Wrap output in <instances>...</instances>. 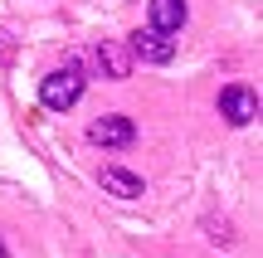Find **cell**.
<instances>
[{
    "mask_svg": "<svg viewBox=\"0 0 263 258\" xmlns=\"http://www.w3.org/2000/svg\"><path fill=\"white\" fill-rule=\"evenodd\" d=\"M78 97H83V64H78V58H68L64 68H54V73L39 83V103H44L49 112H68Z\"/></svg>",
    "mask_w": 263,
    "mask_h": 258,
    "instance_id": "cell-1",
    "label": "cell"
},
{
    "mask_svg": "<svg viewBox=\"0 0 263 258\" xmlns=\"http://www.w3.org/2000/svg\"><path fill=\"white\" fill-rule=\"evenodd\" d=\"M219 117H224L229 127H249L258 117V93L249 83H229L219 88Z\"/></svg>",
    "mask_w": 263,
    "mask_h": 258,
    "instance_id": "cell-2",
    "label": "cell"
},
{
    "mask_svg": "<svg viewBox=\"0 0 263 258\" xmlns=\"http://www.w3.org/2000/svg\"><path fill=\"white\" fill-rule=\"evenodd\" d=\"M127 49L141 64H171V58H176V39L161 34V29H137V34H127Z\"/></svg>",
    "mask_w": 263,
    "mask_h": 258,
    "instance_id": "cell-3",
    "label": "cell"
},
{
    "mask_svg": "<svg viewBox=\"0 0 263 258\" xmlns=\"http://www.w3.org/2000/svg\"><path fill=\"white\" fill-rule=\"evenodd\" d=\"M88 142L93 146H132L137 142V127H132V117H98L88 127Z\"/></svg>",
    "mask_w": 263,
    "mask_h": 258,
    "instance_id": "cell-4",
    "label": "cell"
},
{
    "mask_svg": "<svg viewBox=\"0 0 263 258\" xmlns=\"http://www.w3.org/2000/svg\"><path fill=\"white\" fill-rule=\"evenodd\" d=\"M185 0H151V29H161V34H180V25H185Z\"/></svg>",
    "mask_w": 263,
    "mask_h": 258,
    "instance_id": "cell-5",
    "label": "cell"
},
{
    "mask_svg": "<svg viewBox=\"0 0 263 258\" xmlns=\"http://www.w3.org/2000/svg\"><path fill=\"white\" fill-rule=\"evenodd\" d=\"M98 64H103L107 78H132V49L117 44V39H103L98 44Z\"/></svg>",
    "mask_w": 263,
    "mask_h": 258,
    "instance_id": "cell-6",
    "label": "cell"
},
{
    "mask_svg": "<svg viewBox=\"0 0 263 258\" xmlns=\"http://www.w3.org/2000/svg\"><path fill=\"white\" fill-rule=\"evenodd\" d=\"M103 190L117 195V200H137L141 195V175L122 171V166H103Z\"/></svg>",
    "mask_w": 263,
    "mask_h": 258,
    "instance_id": "cell-7",
    "label": "cell"
},
{
    "mask_svg": "<svg viewBox=\"0 0 263 258\" xmlns=\"http://www.w3.org/2000/svg\"><path fill=\"white\" fill-rule=\"evenodd\" d=\"M0 258H10V253H5V244H0Z\"/></svg>",
    "mask_w": 263,
    "mask_h": 258,
    "instance_id": "cell-8",
    "label": "cell"
},
{
    "mask_svg": "<svg viewBox=\"0 0 263 258\" xmlns=\"http://www.w3.org/2000/svg\"><path fill=\"white\" fill-rule=\"evenodd\" d=\"M0 39H5V34H0Z\"/></svg>",
    "mask_w": 263,
    "mask_h": 258,
    "instance_id": "cell-9",
    "label": "cell"
}]
</instances>
